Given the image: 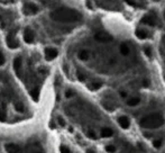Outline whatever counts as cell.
<instances>
[{"instance_id": "23", "label": "cell", "mask_w": 165, "mask_h": 153, "mask_svg": "<svg viewBox=\"0 0 165 153\" xmlns=\"http://www.w3.org/2000/svg\"><path fill=\"white\" fill-rule=\"evenodd\" d=\"M5 63H6V57H5L2 52L0 51V66H2Z\"/></svg>"}, {"instance_id": "16", "label": "cell", "mask_w": 165, "mask_h": 153, "mask_svg": "<svg viewBox=\"0 0 165 153\" xmlns=\"http://www.w3.org/2000/svg\"><path fill=\"white\" fill-rule=\"evenodd\" d=\"M120 53L125 56H127L128 54L130 53V47L128 46V44H126V43L120 44Z\"/></svg>"}, {"instance_id": "31", "label": "cell", "mask_w": 165, "mask_h": 153, "mask_svg": "<svg viewBox=\"0 0 165 153\" xmlns=\"http://www.w3.org/2000/svg\"><path fill=\"white\" fill-rule=\"evenodd\" d=\"M87 153H96V151L92 150V149H88V150H87Z\"/></svg>"}, {"instance_id": "15", "label": "cell", "mask_w": 165, "mask_h": 153, "mask_svg": "<svg viewBox=\"0 0 165 153\" xmlns=\"http://www.w3.org/2000/svg\"><path fill=\"white\" fill-rule=\"evenodd\" d=\"M113 135V131L109 127H105L101 130V136L102 138H111Z\"/></svg>"}, {"instance_id": "33", "label": "cell", "mask_w": 165, "mask_h": 153, "mask_svg": "<svg viewBox=\"0 0 165 153\" xmlns=\"http://www.w3.org/2000/svg\"><path fill=\"white\" fill-rule=\"evenodd\" d=\"M163 16H164V20H165V11H164V15H163Z\"/></svg>"}, {"instance_id": "25", "label": "cell", "mask_w": 165, "mask_h": 153, "mask_svg": "<svg viewBox=\"0 0 165 153\" xmlns=\"http://www.w3.org/2000/svg\"><path fill=\"white\" fill-rule=\"evenodd\" d=\"M61 153H71V151H70V149L68 147L62 145V147H61Z\"/></svg>"}, {"instance_id": "26", "label": "cell", "mask_w": 165, "mask_h": 153, "mask_svg": "<svg viewBox=\"0 0 165 153\" xmlns=\"http://www.w3.org/2000/svg\"><path fill=\"white\" fill-rule=\"evenodd\" d=\"M57 122H59V124L61 126H64L65 125V121H64V119L62 118V117H61V116H59V117H57Z\"/></svg>"}, {"instance_id": "21", "label": "cell", "mask_w": 165, "mask_h": 153, "mask_svg": "<svg viewBox=\"0 0 165 153\" xmlns=\"http://www.w3.org/2000/svg\"><path fill=\"white\" fill-rule=\"evenodd\" d=\"M38 90L37 89H33V90L31 91V98L35 100V101H37V99H38Z\"/></svg>"}, {"instance_id": "7", "label": "cell", "mask_w": 165, "mask_h": 153, "mask_svg": "<svg viewBox=\"0 0 165 153\" xmlns=\"http://www.w3.org/2000/svg\"><path fill=\"white\" fill-rule=\"evenodd\" d=\"M5 150L7 153H23V149L18 144L15 143H7L5 144Z\"/></svg>"}, {"instance_id": "22", "label": "cell", "mask_w": 165, "mask_h": 153, "mask_svg": "<svg viewBox=\"0 0 165 153\" xmlns=\"http://www.w3.org/2000/svg\"><path fill=\"white\" fill-rule=\"evenodd\" d=\"M144 52H145V54H146V56H152V47L150 46H146L145 49H144Z\"/></svg>"}, {"instance_id": "17", "label": "cell", "mask_w": 165, "mask_h": 153, "mask_svg": "<svg viewBox=\"0 0 165 153\" xmlns=\"http://www.w3.org/2000/svg\"><path fill=\"white\" fill-rule=\"evenodd\" d=\"M102 86H103L102 81H93V82H91L90 89L91 90H98V89H100Z\"/></svg>"}, {"instance_id": "29", "label": "cell", "mask_w": 165, "mask_h": 153, "mask_svg": "<svg viewBox=\"0 0 165 153\" xmlns=\"http://www.w3.org/2000/svg\"><path fill=\"white\" fill-rule=\"evenodd\" d=\"M65 96H66V97H68V98H70V97H71V96H73V92H72L71 90H68V91H66V92H65Z\"/></svg>"}, {"instance_id": "14", "label": "cell", "mask_w": 165, "mask_h": 153, "mask_svg": "<svg viewBox=\"0 0 165 153\" xmlns=\"http://www.w3.org/2000/svg\"><path fill=\"white\" fill-rule=\"evenodd\" d=\"M139 103H140V98L136 97V96H135V97H130L127 100V105L130 107L137 106V105H139Z\"/></svg>"}, {"instance_id": "3", "label": "cell", "mask_w": 165, "mask_h": 153, "mask_svg": "<svg viewBox=\"0 0 165 153\" xmlns=\"http://www.w3.org/2000/svg\"><path fill=\"white\" fill-rule=\"evenodd\" d=\"M140 22H142V24H144V25L153 27V26H156V24H157V18H156V16L153 13H148L143 16V18H142Z\"/></svg>"}, {"instance_id": "4", "label": "cell", "mask_w": 165, "mask_h": 153, "mask_svg": "<svg viewBox=\"0 0 165 153\" xmlns=\"http://www.w3.org/2000/svg\"><path fill=\"white\" fill-rule=\"evenodd\" d=\"M7 45H8V47L9 49H13V50H15V49H18L19 46V41L18 38L16 37V33L15 32H11L8 36H7Z\"/></svg>"}, {"instance_id": "18", "label": "cell", "mask_w": 165, "mask_h": 153, "mask_svg": "<svg viewBox=\"0 0 165 153\" xmlns=\"http://www.w3.org/2000/svg\"><path fill=\"white\" fill-rule=\"evenodd\" d=\"M6 117H7V110H6V106L2 105L1 108H0V121H6Z\"/></svg>"}, {"instance_id": "6", "label": "cell", "mask_w": 165, "mask_h": 153, "mask_svg": "<svg viewBox=\"0 0 165 153\" xmlns=\"http://www.w3.org/2000/svg\"><path fill=\"white\" fill-rule=\"evenodd\" d=\"M24 41L27 44H31L34 43L35 41V32L31 29V28L27 27L24 31Z\"/></svg>"}, {"instance_id": "8", "label": "cell", "mask_w": 165, "mask_h": 153, "mask_svg": "<svg viewBox=\"0 0 165 153\" xmlns=\"http://www.w3.org/2000/svg\"><path fill=\"white\" fill-rule=\"evenodd\" d=\"M24 13L26 15H35V14L38 13V7L35 3H26L25 6H24Z\"/></svg>"}, {"instance_id": "11", "label": "cell", "mask_w": 165, "mask_h": 153, "mask_svg": "<svg viewBox=\"0 0 165 153\" xmlns=\"http://www.w3.org/2000/svg\"><path fill=\"white\" fill-rule=\"evenodd\" d=\"M14 70H15L17 75H22V70H23L22 57H16V59L14 60Z\"/></svg>"}, {"instance_id": "28", "label": "cell", "mask_w": 165, "mask_h": 153, "mask_svg": "<svg viewBox=\"0 0 165 153\" xmlns=\"http://www.w3.org/2000/svg\"><path fill=\"white\" fill-rule=\"evenodd\" d=\"M88 135H89L91 138H96V134H94L93 131H89V132H88Z\"/></svg>"}, {"instance_id": "9", "label": "cell", "mask_w": 165, "mask_h": 153, "mask_svg": "<svg viewBox=\"0 0 165 153\" xmlns=\"http://www.w3.org/2000/svg\"><path fill=\"white\" fill-rule=\"evenodd\" d=\"M135 35L138 40H146V38L150 37V32L145 28H137L135 31Z\"/></svg>"}, {"instance_id": "30", "label": "cell", "mask_w": 165, "mask_h": 153, "mask_svg": "<svg viewBox=\"0 0 165 153\" xmlns=\"http://www.w3.org/2000/svg\"><path fill=\"white\" fill-rule=\"evenodd\" d=\"M119 94H120V96H122V97H126V96H127V94H126V91H120V92H119Z\"/></svg>"}, {"instance_id": "12", "label": "cell", "mask_w": 165, "mask_h": 153, "mask_svg": "<svg viewBox=\"0 0 165 153\" xmlns=\"http://www.w3.org/2000/svg\"><path fill=\"white\" fill-rule=\"evenodd\" d=\"M94 40L98 42H101V43H107V42L111 41V37L108 34H105V33H97L94 35Z\"/></svg>"}, {"instance_id": "5", "label": "cell", "mask_w": 165, "mask_h": 153, "mask_svg": "<svg viewBox=\"0 0 165 153\" xmlns=\"http://www.w3.org/2000/svg\"><path fill=\"white\" fill-rule=\"evenodd\" d=\"M44 55H45L46 61H53L59 55V51L55 47H46L45 51H44Z\"/></svg>"}, {"instance_id": "20", "label": "cell", "mask_w": 165, "mask_h": 153, "mask_svg": "<svg viewBox=\"0 0 165 153\" xmlns=\"http://www.w3.org/2000/svg\"><path fill=\"white\" fill-rule=\"evenodd\" d=\"M106 151L108 153H115L116 152V147L113 144H108L106 147Z\"/></svg>"}, {"instance_id": "27", "label": "cell", "mask_w": 165, "mask_h": 153, "mask_svg": "<svg viewBox=\"0 0 165 153\" xmlns=\"http://www.w3.org/2000/svg\"><path fill=\"white\" fill-rule=\"evenodd\" d=\"M76 75H78V79L80 81H84V80H85V77H84V74H82L81 72H78Z\"/></svg>"}, {"instance_id": "19", "label": "cell", "mask_w": 165, "mask_h": 153, "mask_svg": "<svg viewBox=\"0 0 165 153\" xmlns=\"http://www.w3.org/2000/svg\"><path fill=\"white\" fill-rule=\"evenodd\" d=\"M162 144H163L162 138H155V140L153 141V147H155V149H161V147H162Z\"/></svg>"}, {"instance_id": "1", "label": "cell", "mask_w": 165, "mask_h": 153, "mask_svg": "<svg viewBox=\"0 0 165 153\" xmlns=\"http://www.w3.org/2000/svg\"><path fill=\"white\" fill-rule=\"evenodd\" d=\"M51 18L59 23H76L82 19V15L78 10L62 7L53 10L51 13Z\"/></svg>"}, {"instance_id": "24", "label": "cell", "mask_w": 165, "mask_h": 153, "mask_svg": "<svg viewBox=\"0 0 165 153\" xmlns=\"http://www.w3.org/2000/svg\"><path fill=\"white\" fill-rule=\"evenodd\" d=\"M24 106H23V104H16V110L17 112H20V113H23L24 112Z\"/></svg>"}, {"instance_id": "10", "label": "cell", "mask_w": 165, "mask_h": 153, "mask_svg": "<svg viewBox=\"0 0 165 153\" xmlns=\"http://www.w3.org/2000/svg\"><path fill=\"white\" fill-rule=\"evenodd\" d=\"M117 122H118L119 126L122 128H124V130H127L130 126V121H129V118H128L127 116H119Z\"/></svg>"}, {"instance_id": "13", "label": "cell", "mask_w": 165, "mask_h": 153, "mask_svg": "<svg viewBox=\"0 0 165 153\" xmlns=\"http://www.w3.org/2000/svg\"><path fill=\"white\" fill-rule=\"evenodd\" d=\"M78 57L81 60V61H88L89 57H90V53H89V51H87V50H81L79 52Z\"/></svg>"}, {"instance_id": "2", "label": "cell", "mask_w": 165, "mask_h": 153, "mask_svg": "<svg viewBox=\"0 0 165 153\" xmlns=\"http://www.w3.org/2000/svg\"><path fill=\"white\" fill-rule=\"evenodd\" d=\"M165 123V118L162 114L153 113L150 115L144 116L139 121V126L146 130H155V128L162 127Z\"/></svg>"}, {"instance_id": "32", "label": "cell", "mask_w": 165, "mask_h": 153, "mask_svg": "<svg viewBox=\"0 0 165 153\" xmlns=\"http://www.w3.org/2000/svg\"><path fill=\"white\" fill-rule=\"evenodd\" d=\"M31 153H44L43 151H34V152H31Z\"/></svg>"}]
</instances>
